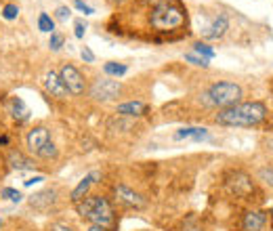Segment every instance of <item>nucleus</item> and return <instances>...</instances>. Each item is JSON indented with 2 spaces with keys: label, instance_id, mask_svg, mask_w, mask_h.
Segmentation results:
<instances>
[{
  "label": "nucleus",
  "instance_id": "nucleus-1",
  "mask_svg": "<svg viewBox=\"0 0 273 231\" xmlns=\"http://www.w3.org/2000/svg\"><path fill=\"white\" fill-rule=\"evenodd\" d=\"M267 118V107L263 101H240L235 105L219 109L215 122L221 126H256Z\"/></svg>",
  "mask_w": 273,
  "mask_h": 231
},
{
  "label": "nucleus",
  "instance_id": "nucleus-2",
  "mask_svg": "<svg viewBox=\"0 0 273 231\" xmlns=\"http://www.w3.org/2000/svg\"><path fill=\"white\" fill-rule=\"evenodd\" d=\"M185 9L179 5V0H160L153 5L149 23L156 32H174L185 26Z\"/></svg>",
  "mask_w": 273,
  "mask_h": 231
},
{
  "label": "nucleus",
  "instance_id": "nucleus-3",
  "mask_svg": "<svg viewBox=\"0 0 273 231\" xmlns=\"http://www.w3.org/2000/svg\"><path fill=\"white\" fill-rule=\"evenodd\" d=\"M78 214L86 218L90 225H99L103 229H110L116 225V212L112 202L105 195H86L82 202L76 204Z\"/></svg>",
  "mask_w": 273,
  "mask_h": 231
},
{
  "label": "nucleus",
  "instance_id": "nucleus-4",
  "mask_svg": "<svg viewBox=\"0 0 273 231\" xmlns=\"http://www.w3.org/2000/svg\"><path fill=\"white\" fill-rule=\"evenodd\" d=\"M240 99H242V86L235 82H227V80L210 84L200 95V103L204 107H219V109L235 105V103H240Z\"/></svg>",
  "mask_w": 273,
  "mask_h": 231
},
{
  "label": "nucleus",
  "instance_id": "nucleus-5",
  "mask_svg": "<svg viewBox=\"0 0 273 231\" xmlns=\"http://www.w3.org/2000/svg\"><path fill=\"white\" fill-rule=\"evenodd\" d=\"M88 95L95 101H101V103H108V101H116L118 97L122 95V84L114 78H99L95 80L88 88Z\"/></svg>",
  "mask_w": 273,
  "mask_h": 231
},
{
  "label": "nucleus",
  "instance_id": "nucleus-6",
  "mask_svg": "<svg viewBox=\"0 0 273 231\" xmlns=\"http://www.w3.org/2000/svg\"><path fill=\"white\" fill-rule=\"evenodd\" d=\"M59 78H61V82L65 84L69 95H74V97L84 95L86 80H84V76H82V72L78 67H74L72 63H63L61 67H59Z\"/></svg>",
  "mask_w": 273,
  "mask_h": 231
},
{
  "label": "nucleus",
  "instance_id": "nucleus-7",
  "mask_svg": "<svg viewBox=\"0 0 273 231\" xmlns=\"http://www.w3.org/2000/svg\"><path fill=\"white\" fill-rule=\"evenodd\" d=\"M225 185H227L229 193L237 195V198H246V195H250V191L254 189L252 179L248 177L246 172H242V170L231 172V175L227 177V181H225Z\"/></svg>",
  "mask_w": 273,
  "mask_h": 231
},
{
  "label": "nucleus",
  "instance_id": "nucleus-8",
  "mask_svg": "<svg viewBox=\"0 0 273 231\" xmlns=\"http://www.w3.org/2000/svg\"><path fill=\"white\" fill-rule=\"evenodd\" d=\"M49 141H51V129H46L44 124L32 126V129L28 131V135H26V145H28V149L34 156H36Z\"/></svg>",
  "mask_w": 273,
  "mask_h": 231
},
{
  "label": "nucleus",
  "instance_id": "nucleus-9",
  "mask_svg": "<svg viewBox=\"0 0 273 231\" xmlns=\"http://www.w3.org/2000/svg\"><path fill=\"white\" fill-rule=\"evenodd\" d=\"M114 193H116V200L120 204H124L126 208H137V210H141V208H145V204H147L143 195L137 193L135 189H130L128 185H124V183L116 185Z\"/></svg>",
  "mask_w": 273,
  "mask_h": 231
},
{
  "label": "nucleus",
  "instance_id": "nucleus-10",
  "mask_svg": "<svg viewBox=\"0 0 273 231\" xmlns=\"http://www.w3.org/2000/svg\"><path fill=\"white\" fill-rule=\"evenodd\" d=\"M227 30H229V17L225 13H221L212 19L208 26L202 28V38L204 40H219L227 34Z\"/></svg>",
  "mask_w": 273,
  "mask_h": 231
},
{
  "label": "nucleus",
  "instance_id": "nucleus-11",
  "mask_svg": "<svg viewBox=\"0 0 273 231\" xmlns=\"http://www.w3.org/2000/svg\"><path fill=\"white\" fill-rule=\"evenodd\" d=\"M42 86H44V90H46V95H51V97H55V99H65V97L69 95L67 88H65V84L61 82V78H59V72H53V69L44 74Z\"/></svg>",
  "mask_w": 273,
  "mask_h": 231
},
{
  "label": "nucleus",
  "instance_id": "nucleus-12",
  "mask_svg": "<svg viewBox=\"0 0 273 231\" xmlns=\"http://www.w3.org/2000/svg\"><path fill=\"white\" fill-rule=\"evenodd\" d=\"M55 202H57V189L55 187L38 191V193H34L30 198V206L36 208V210H42V212H49L51 208L55 206Z\"/></svg>",
  "mask_w": 273,
  "mask_h": 231
},
{
  "label": "nucleus",
  "instance_id": "nucleus-13",
  "mask_svg": "<svg viewBox=\"0 0 273 231\" xmlns=\"http://www.w3.org/2000/svg\"><path fill=\"white\" fill-rule=\"evenodd\" d=\"M116 113L122 116V118H139V116H145L147 113V105H145L143 101H128V103L118 105Z\"/></svg>",
  "mask_w": 273,
  "mask_h": 231
},
{
  "label": "nucleus",
  "instance_id": "nucleus-14",
  "mask_svg": "<svg viewBox=\"0 0 273 231\" xmlns=\"http://www.w3.org/2000/svg\"><path fill=\"white\" fill-rule=\"evenodd\" d=\"M7 162H9V166L13 170H34V166H36V164H34V160L28 158L23 152H19V149H11Z\"/></svg>",
  "mask_w": 273,
  "mask_h": 231
},
{
  "label": "nucleus",
  "instance_id": "nucleus-15",
  "mask_svg": "<svg viewBox=\"0 0 273 231\" xmlns=\"http://www.w3.org/2000/svg\"><path fill=\"white\" fill-rule=\"evenodd\" d=\"M267 223V212H260V210H250L244 214V221H242V227L244 231H263Z\"/></svg>",
  "mask_w": 273,
  "mask_h": 231
},
{
  "label": "nucleus",
  "instance_id": "nucleus-16",
  "mask_svg": "<svg viewBox=\"0 0 273 231\" xmlns=\"http://www.w3.org/2000/svg\"><path fill=\"white\" fill-rule=\"evenodd\" d=\"M7 111L11 113V118H15L17 122H26L30 118V109L26 103H23V99H19V97H11L7 101Z\"/></svg>",
  "mask_w": 273,
  "mask_h": 231
},
{
  "label": "nucleus",
  "instance_id": "nucleus-17",
  "mask_svg": "<svg viewBox=\"0 0 273 231\" xmlns=\"http://www.w3.org/2000/svg\"><path fill=\"white\" fill-rule=\"evenodd\" d=\"M90 183H93V179L90 177H84L78 185H76V189L69 193V200H72V204H78V202H82L88 195V187H90Z\"/></svg>",
  "mask_w": 273,
  "mask_h": 231
},
{
  "label": "nucleus",
  "instance_id": "nucleus-18",
  "mask_svg": "<svg viewBox=\"0 0 273 231\" xmlns=\"http://www.w3.org/2000/svg\"><path fill=\"white\" fill-rule=\"evenodd\" d=\"M103 72L108 76H116V78H122L128 72V65L126 63H118V61H108L103 65Z\"/></svg>",
  "mask_w": 273,
  "mask_h": 231
},
{
  "label": "nucleus",
  "instance_id": "nucleus-19",
  "mask_svg": "<svg viewBox=\"0 0 273 231\" xmlns=\"http://www.w3.org/2000/svg\"><path fill=\"white\" fill-rule=\"evenodd\" d=\"M38 30L44 32V34H53L55 32V21L51 15H46V13H40L38 15Z\"/></svg>",
  "mask_w": 273,
  "mask_h": 231
},
{
  "label": "nucleus",
  "instance_id": "nucleus-20",
  "mask_svg": "<svg viewBox=\"0 0 273 231\" xmlns=\"http://www.w3.org/2000/svg\"><path fill=\"white\" fill-rule=\"evenodd\" d=\"M40 160H57V156H59V149H57V145L53 143V141H49V143H46L42 149H40V152L36 154Z\"/></svg>",
  "mask_w": 273,
  "mask_h": 231
},
{
  "label": "nucleus",
  "instance_id": "nucleus-21",
  "mask_svg": "<svg viewBox=\"0 0 273 231\" xmlns=\"http://www.w3.org/2000/svg\"><path fill=\"white\" fill-rule=\"evenodd\" d=\"M194 53L196 55H200V57H204V59H212L217 53H215V49H210L208 44H204V42H198V44H194Z\"/></svg>",
  "mask_w": 273,
  "mask_h": 231
},
{
  "label": "nucleus",
  "instance_id": "nucleus-22",
  "mask_svg": "<svg viewBox=\"0 0 273 231\" xmlns=\"http://www.w3.org/2000/svg\"><path fill=\"white\" fill-rule=\"evenodd\" d=\"M63 44H65V38H63V34H59V32H53L51 34V38H49V46H51V51H61L63 49Z\"/></svg>",
  "mask_w": 273,
  "mask_h": 231
},
{
  "label": "nucleus",
  "instance_id": "nucleus-23",
  "mask_svg": "<svg viewBox=\"0 0 273 231\" xmlns=\"http://www.w3.org/2000/svg\"><path fill=\"white\" fill-rule=\"evenodd\" d=\"M0 15H3L7 21H13V19H17V15H19V7H17V5H5L3 11H0Z\"/></svg>",
  "mask_w": 273,
  "mask_h": 231
},
{
  "label": "nucleus",
  "instance_id": "nucleus-24",
  "mask_svg": "<svg viewBox=\"0 0 273 231\" xmlns=\"http://www.w3.org/2000/svg\"><path fill=\"white\" fill-rule=\"evenodd\" d=\"M185 61L192 63V65H196V67H208V59H204V57H200V55H196V53H187V55H185Z\"/></svg>",
  "mask_w": 273,
  "mask_h": 231
},
{
  "label": "nucleus",
  "instance_id": "nucleus-25",
  "mask_svg": "<svg viewBox=\"0 0 273 231\" xmlns=\"http://www.w3.org/2000/svg\"><path fill=\"white\" fill-rule=\"evenodd\" d=\"M258 179L263 181L265 185H269V187H273V166H263L258 170Z\"/></svg>",
  "mask_w": 273,
  "mask_h": 231
},
{
  "label": "nucleus",
  "instance_id": "nucleus-26",
  "mask_svg": "<svg viewBox=\"0 0 273 231\" xmlns=\"http://www.w3.org/2000/svg\"><path fill=\"white\" fill-rule=\"evenodd\" d=\"M0 195H3V198H7V200H11V202H21V200H23L21 191H17V189H13V187H5L3 191H0Z\"/></svg>",
  "mask_w": 273,
  "mask_h": 231
},
{
  "label": "nucleus",
  "instance_id": "nucleus-27",
  "mask_svg": "<svg viewBox=\"0 0 273 231\" xmlns=\"http://www.w3.org/2000/svg\"><path fill=\"white\" fill-rule=\"evenodd\" d=\"M84 32H86V23H84V19H76V23H74V34H76V38H84Z\"/></svg>",
  "mask_w": 273,
  "mask_h": 231
},
{
  "label": "nucleus",
  "instance_id": "nucleus-28",
  "mask_svg": "<svg viewBox=\"0 0 273 231\" xmlns=\"http://www.w3.org/2000/svg\"><path fill=\"white\" fill-rule=\"evenodd\" d=\"M55 17H57L59 21H67L69 17H72V11H69V7H59V9L55 11Z\"/></svg>",
  "mask_w": 273,
  "mask_h": 231
},
{
  "label": "nucleus",
  "instance_id": "nucleus-29",
  "mask_svg": "<svg viewBox=\"0 0 273 231\" xmlns=\"http://www.w3.org/2000/svg\"><path fill=\"white\" fill-rule=\"evenodd\" d=\"M198 129H194V126H187V129H181L174 133V139H187V137H194Z\"/></svg>",
  "mask_w": 273,
  "mask_h": 231
},
{
  "label": "nucleus",
  "instance_id": "nucleus-30",
  "mask_svg": "<svg viewBox=\"0 0 273 231\" xmlns=\"http://www.w3.org/2000/svg\"><path fill=\"white\" fill-rule=\"evenodd\" d=\"M74 5H76V9H78V11H82L84 15H93V13H95V9H93V7H88L86 3H82V0H74Z\"/></svg>",
  "mask_w": 273,
  "mask_h": 231
},
{
  "label": "nucleus",
  "instance_id": "nucleus-31",
  "mask_svg": "<svg viewBox=\"0 0 273 231\" xmlns=\"http://www.w3.org/2000/svg\"><path fill=\"white\" fill-rule=\"evenodd\" d=\"M80 55H82V59H84L86 63H93V61H95V55H93V51L88 49V46H82Z\"/></svg>",
  "mask_w": 273,
  "mask_h": 231
},
{
  "label": "nucleus",
  "instance_id": "nucleus-32",
  "mask_svg": "<svg viewBox=\"0 0 273 231\" xmlns=\"http://www.w3.org/2000/svg\"><path fill=\"white\" fill-rule=\"evenodd\" d=\"M49 231H74L69 225H65V223H53L51 227H49Z\"/></svg>",
  "mask_w": 273,
  "mask_h": 231
},
{
  "label": "nucleus",
  "instance_id": "nucleus-33",
  "mask_svg": "<svg viewBox=\"0 0 273 231\" xmlns=\"http://www.w3.org/2000/svg\"><path fill=\"white\" fill-rule=\"evenodd\" d=\"M40 181H44V179H42V177H32V179H28V181L23 183V185H26V187H32L34 183H40Z\"/></svg>",
  "mask_w": 273,
  "mask_h": 231
},
{
  "label": "nucleus",
  "instance_id": "nucleus-34",
  "mask_svg": "<svg viewBox=\"0 0 273 231\" xmlns=\"http://www.w3.org/2000/svg\"><path fill=\"white\" fill-rule=\"evenodd\" d=\"M11 143V139L7 137V135H3V137H0V145H3V147H7Z\"/></svg>",
  "mask_w": 273,
  "mask_h": 231
},
{
  "label": "nucleus",
  "instance_id": "nucleus-35",
  "mask_svg": "<svg viewBox=\"0 0 273 231\" xmlns=\"http://www.w3.org/2000/svg\"><path fill=\"white\" fill-rule=\"evenodd\" d=\"M88 231H108V229H103V227H99V225H90Z\"/></svg>",
  "mask_w": 273,
  "mask_h": 231
},
{
  "label": "nucleus",
  "instance_id": "nucleus-36",
  "mask_svg": "<svg viewBox=\"0 0 273 231\" xmlns=\"http://www.w3.org/2000/svg\"><path fill=\"white\" fill-rule=\"evenodd\" d=\"M143 3H147V5H156V3H160V0H143Z\"/></svg>",
  "mask_w": 273,
  "mask_h": 231
},
{
  "label": "nucleus",
  "instance_id": "nucleus-37",
  "mask_svg": "<svg viewBox=\"0 0 273 231\" xmlns=\"http://www.w3.org/2000/svg\"><path fill=\"white\" fill-rule=\"evenodd\" d=\"M267 147H269V149H273V139H269V143H267Z\"/></svg>",
  "mask_w": 273,
  "mask_h": 231
},
{
  "label": "nucleus",
  "instance_id": "nucleus-38",
  "mask_svg": "<svg viewBox=\"0 0 273 231\" xmlns=\"http://www.w3.org/2000/svg\"><path fill=\"white\" fill-rule=\"evenodd\" d=\"M112 3H116V5H122V3H126V0H112Z\"/></svg>",
  "mask_w": 273,
  "mask_h": 231
},
{
  "label": "nucleus",
  "instance_id": "nucleus-39",
  "mask_svg": "<svg viewBox=\"0 0 273 231\" xmlns=\"http://www.w3.org/2000/svg\"><path fill=\"white\" fill-rule=\"evenodd\" d=\"M269 214H271V218H273V208H271V210H269Z\"/></svg>",
  "mask_w": 273,
  "mask_h": 231
}]
</instances>
